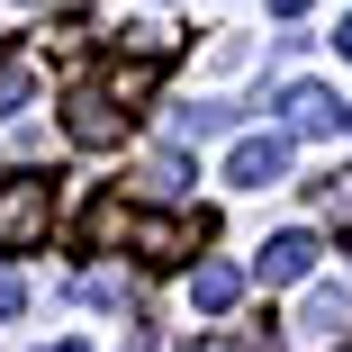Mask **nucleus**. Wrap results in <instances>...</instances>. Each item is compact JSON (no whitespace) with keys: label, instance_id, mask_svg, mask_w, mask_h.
Returning a JSON list of instances; mask_svg holds the SVG:
<instances>
[{"label":"nucleus","instance_id":"1","mask_svg":"<svg viewBox=\"0 0 352 352\" xmlns=\"http://www.w3.org/2000/svg\"><path fill=\"white\" fill-rule=\"evenodd\" d=\"M91 244H126L135 262H181L199 244V217H145V208H126V199H100L91 208Z\"/></svg>","mask_w":352,"mask_h":352},{"label":"nucleus","instance_id":"2","mask_svg":"<svg viewBox=\"0 0 352 352\" xmlns=\"http://www.w3.org/2000/svg\"><path fill=\"white\" fill-rule=\"evenodd\" d=\"M54 226V181H0V253H36Z\"/></svg>","mask_w":352,"mask_h":352},{"label":"nucleus","instance_id":"3","mask_svg":"<svg viewBox=\"0 0 352 352\" xmlns=\"http://www.w3.org/2000/svg\"><path fill=\"white\" fill-rule=\"evenodd\" d=\"M289 334H298V352H343L352 343V289H307L298 298V316H289Z\"/></svg>","mask_w":352,"mask_h":352},{"label":"nucleus","instance_id":"4","mask_svg":"<svg viewBox=\"0 0 352 352\" xmlns=\"http://www.w3.org/2000/svg\"><path fill=\"white\" fill-rule=\"evenodd\" d=\"M63 126H73V145H118V135H126V100L109 82H82L73 109H63Z\"/></svg>","mask_w":352,"mask_h":352},{"label":"nucleus","instance_id":"5","mask_svg":"<svg viewBox=\"0 0 352 352\" xmlns=\"http://www.w3.org/2000/svg\"><path fill=\"white\" fill-rule=\"evenodd\" d=\"M280 109H289V135H343L352 126V100H334L325 82H289Z\"/></svg>","mask_w":352,"mask_h":352},{"label":"nucleus","instance_id":"6","mask_svg":"<svg viewBox=\"0 0 352 352\" xmlns=\"http://www.w3.org/2000/svg\"><path fill=\"white\" fill-rule=\"evenodd\" d=\"M280 172H289V135H271V126L262 135H235V154H226V181L235 190H271Z\"/></svg>","mask_w":352,"mask_h":352},{"label":"nucleus","instance_id":"7","mask_svg":"<svg viewBox=\"0 0 352 352\" xmlns=\"http://www.w3.org/2000/svg\"><path fill=\"white\" fill-rule=\"evenodd\" d=\"M307 271H316V235L307 226H289V235L262 244V289H289V280H307Z\"/></svg>","mask_w":352,"mask_h":352},{"label":"nucleus","instance_id":"8","mask_svg":"<svg viewBox=\"0 0 352 352\" xmlns=\"http://www.w3.org/2000/svg\"><path fill=\"white\" fill-rule=\"evenodd\" d=\"M235 298H244V271H235V262H199V271H190V307H199V316H226Z\"/></svg>","mask_w":352,"mask_h":352},{"label":"nucleus","instance_id":"9","mask_svg":"<svg viewBox=\"0 0 352 352\" xmlns=\"http://www.w3.org/2000/svg\"><path fill=\"white\" fill-rule=\"evenodd\" d=\"M226 126H235L226 100H190V109H172V135H181V145H199V135H226Z\"/></svg>","mask_w":352,"mask_h":352},{"label":"nucleus","instance_id":"10","mask_svg":"<svg viewBox=\"0 0 352 352\" xmlns=\"http://www.w3.org/2000/svg\"><path fill=\"white\" fill-rule=\"evenodd\" d=\"M316 217H325V226H352V163L316 181Z\"/></svg>","mask_w":352,"mask_h":352},{"label":"nucleus","instance_id":"11","mask_svg":"<svg viewBox=\"0 0 352 352\" xmlns=\"http://www.w3.org/2000/svg\"><path fill=\"white\" fill-rule=\"evenodd\" d=\"M145 190H154V199H181V190H190V163H181V154H154V163H145Z\"/></svg>","mask_w":352,"mask_h":352},{"label":"nucleus","instance_id":"12","mask_svg":"<svg viewBox=\"0 0 352 352\" xmlns=\"http://www.w3.org/2000/svg\"><path fill=\"white\" fill-rule=\"evenodd\" d=\"M28 91H36V73H28V63H0V118H10V109H28Z\"/></svg>","mask_w":352,"mask_h":352},{"label":"nucleus","instance_id":"13","mask_svg":"<svg viewBox=\"0 0 352 352\" xmlns=\"http://www.w3.org/2000/svg\"><path fill=\"white\" fill-rule=\"evenodd\" d=\"M82 298H91V307H126V271H91Z\"/></svg>","mask_w":352,"mask_h":352},{"label":"nucleus","instance_id":"14","mask_svg":"<svg viewBox=\"0 0 352 352\" xmlns=\"http://www.w3.org/2000/svg\"><path fill=\"white\" fill-rule=\"evenodd\" d=\"M19 307H28V280H19V271H10V262H0V325H10V316H19Z\"/></svg>","mask_w":352,"mask_h":352},{"label":"nucleus","instance_id":"15","mask_svg":"<svg viewBox=\"0 0 352 352\" xmlns=\"http://www.w3.org/2000/svg\"><path fill=\"white\" fill-rule=\"evenodd\" d=\"M190 352H253V334H199Z\"/></svg>","mask_w":352,"mask_h":352},{"label":"nucleus","instance_id":"16","mask_svg":"<svg viewBox=\"0 0 352 352\" xmlns=\"http://www.w3.org/2000/svg\"><path fill=\"white\" fill-rule=\"evenodd\" d=\"M271 10H280V19H307V0H271Z\"/></svg>","mask_w":352,"mask_h":352},{"label":"nucleus","instance_id":"17","mask_svg":"<svg viewBox=\"0 0 352 352\" xmlns=\"http://www.w3.org/2000/svg\"><path fill=\"white\" fill-rule=\"evenodd\" d=\"M334 45H343V54H352V19H343V28H334Z\"/></svg>","mask_w":352,"mask_h":352},{"label":"nucleus","instance_id":"18","mask_svg":"<svg viewBox=\"0 0 352 352\" xmlns=\"http://www.w3.org/2000/svg\"><path fill=\"white\" fill-rule=\"evenodd\" d=\"M19 10H54V0H19Z\"/></svg>","mask_w":352,"mask_h":352},{"label":"nucleus","instance_id":"19","mask_svg":"<svg viewBox=\"0 0 352 352\" xmlns=\"http://www.w3.org/2000/svg\"><path fill=\"white\" fill-rule=\"evenodd\" d=\"M54 352H82V343H54Z\"/></svg>","mask_w":352,"mask_h":352}]
</instances>
